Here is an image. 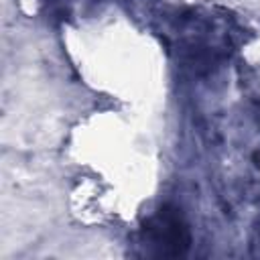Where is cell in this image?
Returning <instances> with one entry per match:
<instances>
[{
  "mask_svg": "<svg viewBox=\"0 0 260 260\" xmlns=\"http://www.w3.org/2000/svg\"><path fill=\"white\" fill-rule=\"evenodd\" d=\"M144 234L150 246H156L158 254L165 256H179L189 246L187 228L181 217L171 209H160V213L146 223Z\"/></svg>",
  "mask_w": 260,
  "mask_h": 260,
  "instance_id": "cell-1",
  "label": "cell"
}]
</instances>
